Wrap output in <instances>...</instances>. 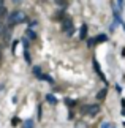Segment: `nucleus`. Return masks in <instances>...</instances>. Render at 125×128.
Segmentation results:
<instances>
[{
	"mask_svg": "<svg viewBox=\"0 0 125 128\" xmlns=\"http://www.w3.org/2000/svg\"><path fill=\"white\" fill-rule=\"evenodd\" d=\"M117 3H119V8H123V0H117Z\"/></svg>",
	"mask_w": 125,
	"mask_h": 128,
	"instance_id": "obj_18",
	"label": "nucleus"
},
{
	"mask_svg": "<svg viewBox=\"0 0 125 128\" xmlns=\"http://www.w3.org/2000/svg\"><path fill=\"white\" fill-rule=\"evenodd\" d=\"M86 35H87V26L84 24L81 27V32H79V38H81V40H86Z\"/></svg>",
	"mask_w": 125,
	"mask_h": 128,
	"instance_id": "obj_7",
	"label": "nucleus"
},
{
	"mask_svg": "<svg viewBox=\"0 0 125 128\" xmlns=\"http://www.w3.org/2000/svg\"><path fill=\"white\" fill-rule=\"evenodd\" d=\"M82 112L90 117H95L100 112V104H87V106H82Z\"/></svg>",
	"mask_w": 125,
	"mask_h": 128,
	"instance_id": "obj_2",
	"label": "nucleus"
},
{
	"mask_svg": "<svg viewBox=\"0 0 125 128\" xmlns=\"http://www.w3.org/2000/svg\"><path fill=\"white\" fill-rule=\"evenodd\" d=\"M93 41H95V43H106V41H108V36L104 35V33H101V35L95 36V38H93Z\"/></svg>",
	"mask_w": 125,
	"mask_h": 128,
	"instance_id": "obj_4",
	"label": "nucleus"
},
{
	"mask_svg": "<svg viewBox=\"0 0 125 128\" xmlns=\"http://www.w3.org/2000/svg\"><path fill=\"white\" fill-rule=\"evenodd\" d=\"M0 6H5V0H0Z\"/></svg>",
	"mask_w": 125,
	"mask_h": 128,
	"instance_id": "obj_19",
	"label": "nucleus"
},
{
	"mask_svg": "<svg viewBox=\"0 0 125 128\" xmlns=\"http://www.w3.org/2000/svg\"><path fill=\"white\" fill-rule=\"evenodd\" d=\"M37 26H38V22H35V21H33V22H30V26H29V28H35Z\"/></svg>",
	"mask_w": 125,
	"mask_h": 128,
	"instance_id": "obj_15",
	"label": "nucleus"
},
{
	"mask_svg": "<svg viewBox=\"0 0 125 128\" xmlns=\"http://www.w3.org/2000/svg\"><path fill=\"white\" fill-rule=\"evenodd\" d=\"M22 44H24V48H29V41H27V38H24V40H22Z\"/></svg>",
	"mask_w": 125,
	"mask_h": 128,
	"instance_id": "obj_14",
	"label": "nucleus"
},
{
	"mask_svg": "<svg viewBox=\"0 0 125 128\" xmlns=\"http://www.w3.org/2000/svg\"><path fill=\"white\" fill-rule=\"evenodd\" d=\"M101 128H111V125H109V124H108V122H104V124L101 125Z\"/></svg>",
	"mask_w": 125,
	"mask_h": 128,
	"instance_id": "obj_17",
	"label": "nucleus"
},
{
	"mask_svg": "<svg viewBox=\"0 0 125 128\" xmlns=\"http://www.w3.org/2000/svg\"><path fill=\"white\" fill-rule=\"evenodd\" d=\"M71 27H73V22H71V19L70 18H62V30H65V32H70L71 30Z\"/></svg>",
	"mask_w": 125,
	"mask_h": 128,
	"instance_id": "obj_3",
	"label": "nucleus"
},
{
	"mask_svg": "<svg viewBox=\"0 0 125 128\" xmlns=\"http://www.w3.org/2000/svg\"><path fill=\"white\" fill-rule=\"evenodd\" d=\"M7 21H8V26L10 27H14V26H18V24L26 22L27 21V16L24 14V11H13V13H8Z\"/></svg>",
	"mask_w": 125,
	"mask_h": 128,
	"instance_id": "obj_1",
	"label": "nucleus"
},
{
	"mask_svg": "<svg viewBox=\"0 0 125 128\" xmlns=\"http://www.w3.org/2000/svg\"><path fill=\"white\" fill-rule=\"evenodd\" d=\"M8 16V11L5 6H0V18H7Z\"/></svg>",
	"mask_w": 125,
	"mask_h": 128,
	"instance_id": "obj_12",
	"label": "nucleus"
},
{
	"mask_svg": "<svg viewBox=\"0 0 125 128\" xmlns=\"http://www.w3.org/2000/svg\"><path fill=\"white\" fill-rule=\"evenodd\" d=\"M14 3H19V0H14Z\"/></svg>",
	"mask_w": 125,
	"mask_h": 128,
	"instance_id": "obj_21",
	"label": "nucleus"
},
{
	"mask_svg": "<svg viewBox=\"0 0 125 128\" xmlns=\"http://www.w3.org/2000/svg\"><path fill=\"white\" fill-rule=\"evenodd\" d=\"M93 66H95V71H97L98 74H100V78H101L103 81H106V78H104V74H103V71L100 70V66H98V62H97V60H93Z\"/></svg>",
	"mask_w": 125,
	"mask_h": 128,
	"instance_id": "obj_5",
	"label": "nucleus"
},
{
	"mask_svg": "<svg viewBox=\"0 0 125 128\" xmlns=\"http://www.w3.org/2000/svg\"><path fill=\"white\" fill-rule=\"evenodd\" d=\"M122 27H123V30H125V22H122Z\"/></svg>",
	"mask_w": 125,
	"mask_h": 128,
	"instance_id": "obj_20",
	"label": "nucleus"
},
{
	"mask_svg": "<svg viewBox=\"0 0 125 128\" xmlns=\"http://www.w3.org/2000/svg\"><path fill=\"white\" fill-rule=\"evenodd\" d=\"M22 128H33V120L27 119V120H26V122L22 124Z\"/></svg>",
	"mask_w": 125,
	"mask_h": 128,
	"instance_id": "obj_11",
	"label": "nucleus"
},
{
	"mask_svg": "<svg viewBox=\"0 0 125 128\" xmlns=\"http://www.w3.org/2000/svg\"><path fill=\"white\" fill-rule=\"evenodd\" d=\"M87 44H89V46H93V44H95V41H93V38H89V41H87Z\"/></svg>",
	"mask_w": 125,
	"mask_h": 128,
	"instance_id": "obj_16",
	"label": "nucleus"
},
{
	"mask_svg": "<svg viewBox=\"0 0 125 128\" xmlns=\"http://www.w3.org/2000/svg\"><path fill=\"white\" fill-rule=\"evenodd\" d=\"M24 57H26V60H27L29 63H30V56H29V51H27V49L24 51Z\"/></svg>",
	"mask_w": 125,
	"mask_h": 128,
	"instance_id": "obj_13",
	"label": "nucleus"
},
{
	"mask_svg": "<svg viewBox=\"0 0 125 128\" xmlns=\"http://www.w3.org/2000/svg\"><path fill=\"white\" fill-rule=\"evenodd\" d=\"M46 101L51 103V104H57V98L54 96L52 93H48V95H46Z\"/></svg>",
	"mask_w": 125,
	"mask_h": 128,
	"instance_id": "obj_6",
	"label": "nucleus"
},
{
	"mask_svg": "<svg viewBox=\"0 0 125 128\" xmlns=\"http://www.w3.org/2000/svg\"><path fill=\"white\" fill-rule=\"evenodd\" d=\"M33 74H35V76H38V78H40V79H41V78H43V73H41V68H40V66H33Z\"/></svg>",
	"mask_w": 125,
	"mask_h": 128,
	"instance_id": "obj_9",
	"label": "nucleus"
},
{
	"mask_svg": "<svg viewBox=\"0 0 125 128\" xmlns=\"http://www.w3.org/2000/svg\"><path fill=\"white\" fill-rule=\"evenodd\" d=\"M26 35L30 38V40H37V33H35L32 28H27V30H26Z\"/></svg>",
	"mask_w": 125,
	"mask_h": 128,
	"instance_id": "obj_8",
	"label": "nucleus"
},
{
	"mask_svg": "<svg viewBox=\"0 0 125 128\" xmlns=\"http://www.w3.org/2000/svg\"><path fill=\"white\" fill-rule=\"evenodd\" d=\"M106 92H108L106 88H103L101 92H98V93H97V100H104V96H106Z\"/></svg>",
	"mask_w": 125,
	"mask_h": 128,
	"instance_id": "obj_10",
	"label": "nucleus"
}]
</instances>
